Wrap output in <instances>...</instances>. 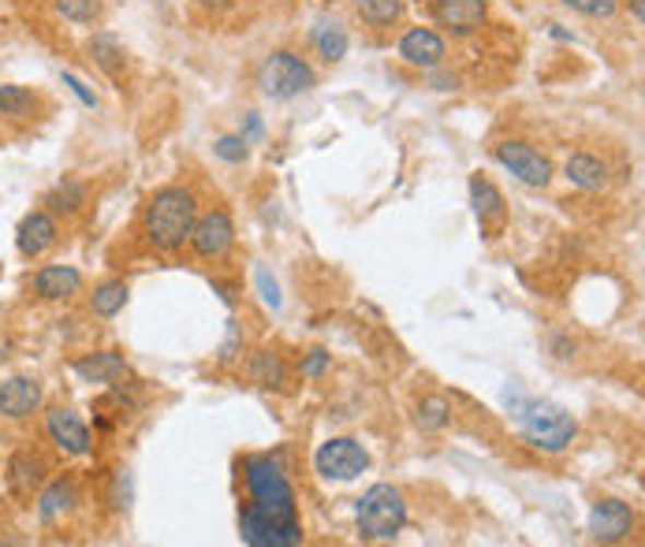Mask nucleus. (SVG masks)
Wrapping results in <instances>:
<instances>
[{
	"label": "nucleus",
	"mask_w": 645,
	"mask_h": 547,
	"mask_svg": "<svg viewBox=\"0 0 645 547\" xmlns=\"http://www.w3.org/2000/svg\"><path fill=\"white\" fill-rule=\"evenodd\" d=\"M247 473V488H250V507H258L261 514L272 518L280 525H298V503H295V488L288 480L280 459L272 454H254L243 462Z\"/></svg>",
	"instance_id": "obj_1"
},
{
	"label": "nucleus",
	"mask_w": 645,
	"mask_h": 547,
	"mask_svg": "<svg viewBox=\"0 0 645 547\" xmlns=\"http://www.w3.org/2000/svg\"><path fill=\"white\" fill-rule=\"evenodd\" d=\"M198 221V202L184 187H161L146 202V239L157 250H179Z\"/></svg>",
	"instance_id": "obj_2"
},
{
	"label": "nucleus",
	"mask_w": 645,
	"mask_h": 547,
	"mask_svg": "<svg viewBox=\"0 0 645 547\" xmlns=\"http://www.w3.org/2000/svg\"><path fill=\"white\" fill-rule=\"evenodd\" d=\"M519 425H523V436H526V443L530 447H538V451H549V454H556L563 451L571 440H575V432H578V425H575V417L567 414L563 406L556 403H538V399H530V403H519Z\"/></svg>",
	"instance_id": "obj_3"
},
{
	"label": "nucleus",
	"mask_w": 645,
	"mask_h": 547,
	"mask_svg": "<svg viewBox=\"0 0 645 547\" xmlns=\"http://www.w3.org/2000/svg\"><path fill=\"white\" fill-rule=\"evenodd\" d=\"M359 533L366 540H392L407 525V503L392 485H374L359 499Z\"/></svg>",
	"instance_id": "obj_4"
},
{
	"label": "nucleus",
	"mask_w": 645,
	"mask_h": 547,
	"mask_svg": "<svg viewBox=\"0 0 645 547\" xmlns=\"http://www.w3.org/2000/svg\"><path fill=\"white\" fill-rule=\"evenodd\" d=\"M258 86L272 102H292V97L306 94L314 86V71L295 52H272L258 68Z\"/></svg>",
	"instance_id": "obj_5"
},
{
	"label": "nucleus",
	"mask_w": 645,
	"mask_h": 547,
	"mask_svg": "<svg viewBox=\"0 0 645 547\" xmlns=\"http://www.w3.org/2000/svg\"><path fill=\"white\" fill-rule=\"evenodd\" d=\"M314 466L325 480H354L370 469V454L359 440L340 436V440H329V443L317 447Z\"/></svg>",
	"instance_id": "obj_6"
},
{
	"label": "nucleus",
	"mask_w": 645,
	"mask_h": 547,
	"mask_svg": "<svg viewBox=\"0 0 645 547\" xmlns=\"http://www.w3.org/2000/svg\"><path fill=\"white\" fill-rule=\"evenodd\" d=\"M239 536L250 547H295L303 544V525H280L247 503L239 514Z\"/></svg>",
	"instance_id": "obj_7"
},
{
	"label": "nucleus",
	"mask_w": 645,
	"mask_h": 547,
	"mask_svg": "<svg viewBox=\"0 0 645 547\" xmlns=\"http://www.w3.org/2000/svg\"><path fill=\"white\" fill-rule=\"evenodd\" d=\"M493 157L512 171L515 179H523L526 187H549L552 179V164L549 157H541L533 145L526 142H500L493 150Z\"/></svg>",
	"instance_id": "obj_8"
},
{
	"label": "nucleus",
	"mask_w": 645,
	"mask_h": 547,
	"mask_svg": "<svg viewBox=\"0 0 645 547\" xmlns=\"http://www.w3.org/2000/svg\"><path fill=\"white\" fill-rule=\"evenodd\" d=\"M190 246H195V253L198 258H224V253L232 250V242H235V224H232V216L224 213V209H213V213H206V216H198L195 227H190Z\"/></svg>",
	"instance_id": "obj_9"
},
{
	"label": "nucleus",
	"mask_w": 645,
	"mask_h": 547,
	"mask_svg": "<svg viewBox=\"0 0 645 547\" xmlns=\"http://www.w3.org/2000/svg\"><path fill=\"white\" fill-rule=\"evenodd\" d=\"M634 528V510L623 499H601L589 510V536L597 544H620Z\"/></svg>",
	"instance_id": "obj_10"
},
{
	"label": "nucleus",
	"mask_w": 645,
	"mask_h": 547,
	"mask_svg": "<svg viewBox=\"0 0 645 547\" xmlns=\"http://www.w3.org/2000/svg\"><path fill=\"white\" fill-rule=\"evenodd\" d=\"M57 221H52L49 209H38V213H26L20 227H15V246H20L23 258H42L45 250L57 246Z\"/></svg>",
	"instance_id": "obj_11"
},
{
	"label": "nucleus",
	"mask_w": 645,
	"mask_h": 547,
	"mask_svg": "<svg viewBox=\"0 0 645 547\" xmlns=\"http://www.w3.org/2000/svg\"><path fill=\"white\" fill-rule=\"evenodd\" d=\"M45 428H49L52 443L60 447L63 454H71V459H83L90 454V428L83 425V417L71 414V409H49V417H45Z\"/></svg>",
	"instance_id": "obj_12"
},
{
	"label": "nucleus",
	"mask_w": 645,
	"mask_h": 547,
	"mask_svg": "<svg viewBox=\"0 0 645 547\" xmlns=\"http://www.w3.org/2000/svg\"><path fill=\"white\" fill-rule=\"evenodd\" d=\"M45 473H49V466L38 451H15L8 459V488L20 499H34L45 488Z\"/></svg>",
	"instance_id": "obj_13"
},
{
	"label": "nucleus",
	"mask_w": 645,
	"mask_h": 547,
	"mask_svg": "<svg viewBox=\"0 0 645 547\" xmlns=\"http://www.w3.org/2000/svg\"><path fill=\"white\" fill-rule=\"evenodd\" d=\"M42 406V384L31 377H8L0 380V417L23 421Z\"/></svg>",
	"instance_id": "obj_14"
},
{
	"label": "nucleus",
	"mask_w": 645,
	"mask_h": 547,
	"mask_svg": "<svg viewBox=\"0 0 645 547\" xmlns=\"http://www.w3.org/2000/svg\"><path fill=\"white\" fill-rule=\"evenodd\" d=\"M399 57L407 63H414V68H441L444 63V38L437 31H430V26H414L411 34H403V41H399Z\"/></svg>",
	"instance_id": "obj_15"
},
{
	"label": "nucleus",
	"mask_w": 645,
	"mask_h": 547,
	"mask_svg": "<svg viewBox=\"0 0 645 547\" xmlns=\"http://www.w3.org/2000/svg\"><path fill=\"white\" fill-rule=\"evenodd\" d=\"M433 20L456 34H474L485 20V0H430Z\"/></svg>",
	"instance_id": "obj_16"
},
{
	"label": "nucleus",
	"mask_w": 645,
	"mask_h": 547,
	"mask_svg": "<svg viewBox=\"0 0 645 547\" xmlns=\"http://www.w3.org/2000/svg\"><path fill=\"white\" fill-rule=\"evenodd\" d=\"M470 202H474L478 221H481V227H485L489 235H500V231H504L507 209H504V194H500L493 182L481 179V176L470 179Z\"/></svg>",
	"instance_id": "obj_17"
},
{
	"label": "nucleus",
	"mask_w": 645,
	"mask_h": 547,
	"mask_svg": "<svg viewBox=\"0 0 645 547\" xmlns=\"http://www.w3.org/2000/svg\"><path fill=\"white\" fill-rule=\"evenodd\" d=\"M79 287H83V276L71 264H45V269H38V276H34V290H38V298H45V302H63V298L79 295Z\"/></svg>",
	"instance_id": "obj_18"
},
{
	"label": "nucleus",
	"mask_w": 645,
	"mask_h": 547,
	"mask_svg": "<svg viewBox=\"0 0 645 547\" xmlns=\"http://www.w3.org/2000/svg\"><path fill=\"white\" fill-rule=\"evenodd\" d=\"M75 372L86 380V384L116 388L131 369H127L124 354H116V350H97V354H86V358H79V361H75Z\"/></svg>",
	"instance_id": "obj_19"
},
{
	"label": "nucleus",
	"mask_w": 645,
	"mask_h": 547,
	"mask_svg": "<svg viewBox=\"0 0 645 547\" xmlns=\"http://www.w3.org/2000/svg\"><path fill=\"white\" fill-rule=\"evenodd\" d=\"M75 499H79L75 480H71V477H57L49 488L38 491V518H42L45 525H52L60 514H68V510L75 507Z\"/></svg>",
	"instance_id": "obj_20"
},
{
	"label": "nucleus",
	"mask_w": 645,
	"mask_h": 547,
	"mask_svg": "<svg viewBox=\"0 0 645 547\" xmlns=\"http://www.w3.org/2000/svg\"><path fill=\"white\" fill-rule=\"evenodd\" d=\"M250 377H254V384L266 388V391H284L288 388V365L277 350H258L250 361Z\"/></svg>",
	"instance_id": "obj_21"
},
{
	"label": "nucleus",
	"mask_w": 645,
	"mask_h": 547,
	"mask_svg": "<svg viewBox=\"0 0 645 547\" xmlns=\"http://www.w3.org/2000/svg\"><path fill=\"white\" fill-rule=\"evenodd\" d=\"M563 171H567V179L575 182L578 190H601L608 182V164L589 157V153H575Z\"/></svg>",
	"instance_id": "obj_22"
},
{
	"label": "nucleus",
	"mask_w": 645,
	"mask_h": 547,
	"mask_svg": "<svg viewBox=\"0 0 645 547\" xmlns=\"http://www.w3.org/2000/svg\"><path fill=\"white\" fill-rule=\"evenodd\" d=\"M90 52H94L97 68H102L108 79H120L127 57H124V45L116 41L113 34H94V38H90Z\"/></svg>",
	"instance_id": "obj_23"
},
{
	"label": "nucleus",
	"mask_w": 645,
	"mask_h": 547,
	"mask_svg": "<svg viewBox=\"0 0 645 547\" xmlns=\"http://www.w3.org/2000/svg\"><path fill=\"white\" fill-rule=\"evenodd\" d=\"M45 205H49V213H79V209L86 205V190L83 182L75 179H63L57 187L45 194Z\"/></svg>",
	"instance_id": "obj_24"
},
{
	"label": "nucleus",
	"mask_w": 645,
	"mask_h": 547,
	"mask_svg": "<svg viewBox=\"0 0 645 547\" xmlns=\"http://www.w3.org/2000/svg\"><path fill=\"white\" fill-rule=\"evenodd\" d=\"M34 108H38V97L26 86H0V116H8V120H31Z\"/></svg>",
	"instance_id": "obj_25"
},
{
	"label": "nucleus",
	"mask_w": 645,
	"mask_h": 547,
	"mask_svg": "<svg viewBox=\"0 0 645 547\" xmlns=\"http://www.w3.org/2000/svg\"><path fill=\"white\" fill-rule=\"evenodd\" d=\"M314 45H317V52H321L325 60L336 63V60L348 57V31H343L340 23H321L314 31Z\"/></svg>",
	"instance_id": "obj_26"
},
{
	"label": "nucleus",
	"mask_w": 645,
	"mask_h": 547,
	"mask_svg": "<svg viewBox=\"0 0 645 547\" xmlns=\"http://www.w3.org/2000/svg\"><path fill=\"white\" fill-rule=\"evenodd\" d=\"M127 306V284L124 280H108L90 295V309H94L97 317H116L120 309Z\"/></svg>",
	"instance_id": "obj_27"
},
{
	"label": "nucleus",
	"mask_w": 645,
	"mask_h": 547,
	"mask_svg": "<svg viewBox=\"0 0 645 547\" xmlns=\"http://www.w3.org/2000/svg\"><path fill=\"white\" fill-rule=\"evenodd\" d=\"M354 8H359V15L370 26H388V23L399 20L403 0H354Z\"/></svg>",
	"instance_id": "obj_28"
},
{
	"label": "nucleus",
	"mask_w": 645,
	"mask_h": 547,
	"mask_svg": "<svg viewBox=\"0 0 645 547\" xmlns=\"http://www.w3.org/2000/svg\"><path fill=\"white\" fill-rule=\"evenodd\" d=\"M452 421V406L444 403V399H422V406H418V428L422 432H441L444 425Z\"/></svg>",
	"instance_id": "obj_29"
},
{
	"label": "nucleus",
	"mask_w": 645,
	"mask_h": 547,
	"mask_svg": "<svg viewBox=\"0 0 645 547\" xmlns=\"http://www.w3.org/2000/svg\"><path fill=\"white\" fill-rule=\"evenodd\" d=\"M52 4L71 23H94L102 15V0H52Z\"/></svg>",
	"instance_id": "obj_30"
},
{
	"label": "nucleus",
	"mask_w": 645,
	"mask_h": 547,
	"mask_svg": "<svg viewBox=\"0 0 645 547\" xmlns=\"http://www.w3.org/2000/svg\"><path fill=\"white\" fill-rule=\"evenodd\" d=\"M560 4L575 8V12L589 15V20H608V15L620 8V0H560Z\"/></svg>",
	"instance_id": "obj_31"
},
{
	"label": "nucleus",
	"mask_w": 645,
	"mask_h": 547,
	"mask_svg": "<svg viewBox=\"0 0 645 547\" xmlns=\"http://www.w3.org/2000/svg\"><path fill=\"white\" fill-rule=\"evenodd\" d=\"M213 150H216V157L228 160V164H243V160H247V153H250L247 142H243L239 134H224V139H216Z\"/></svg>",
	"instance_id": "obj_32"
},
{
	"label": "nucleus",
	"mask_w": 645,
	"mask_h": 547,
	"mask_svg": "<svg viewBox=\"0 0 645 547\" xmlns=\"http://www.w3.org/2000/svg\"><path fill=\"white\" fill-rule=\"evenodd\" d=\"M254 280H258V290H261V298H266V306H272V309H280V306H284V298H280V287H277V280H272L266 269H258V276H254Z\"/></svg>",
	"instance_id": "obj_33"
},
{
	"label": "nucleus",
	"mask_w": 645,
	"mask_h": 547,
	"mask_svg": "<svg viewBox=\"0 0 645 547\" xmlns=\"http://www.w3.org/2000/svg\"><path fill=\"white\" fill-rule=\"evenodd\" d=\"M298 369H303V377H321L325 369H329V350H310L306 354V361L298 365Z\"/></svg>",
	"instance_id": "obj_34"
},
{
	"label": "nucleus",
	"mask_w": 645,
	"mask_h": 547,
	"mask_svg": "<svg viewBox=\"0 0 645 547\" xmlns=\"http://www.w3.org/2000/svg\"><path fill=\"white\" fill-rule=\"evenodd\" d=\"M63 86H68V90H71V94H75V97H79V102H83L86 108H97V97H94V94H90V90H86V82H83V79H79V75H71V71H63Z\"/></svg>",
	"instance_id": "obj_35"
},
{
	"label": "nucleus",
	"mask_w": 645,
	"mask_h": 547,
	"mask_svg": "<svg viewBox=\"0 0 645 547\" xmlns=\"http://www.w3.org/2000/svg\"><path fill=\"white\" fill-rule=\"evenodd\" d=\"M239 139L243 142H258L261 139V116L258 112H247V123H243V131H239Z\"/></svg>",
	"instance_id": "obj_36"
},
{
	"label": "nucleus",
	"mask_w": 645,
	"mask_h": 547,
	"mask_svg": "<svg viewBox=\"0 0 645 547\" xmlns=\"http://www.w3.org/2000/svg\"><path fill=\"white\" fill-rule=\"evenodd\" d=\"M235 346H239V335H235V324H232V335H228V343H224L221 361H232V358H235Z\"/></svg>",
	"instance_id": "obj_37"
},
{
	"label": "nucleus",
	"mask_w": 645,
	"mask_h": 547,
	"mask_svg": "<svg viewBox=\"0 0 645 547\" xmlns=\"http://www.w3.org/2000/svg\"><path fill=\"white\" fill-rule=\"evenodd\" d=\"M626 4H631V12H634V20H645V0H626Z\"/></svg>",
	"instance_id": "obj_38"
},
{
	"label": "nucleus",
	"mask_w": 645,
	"mask_h": 547,
	"mask_svg": "<svg viewBox=\"0 0 645 547\" xmlns=\"http://www.w3.org/2000/svg\"><path fill=\"white\" fill-rule=\"evenodd\" d=\"M198 4H206V8H216V12H224V8H232V0H198Z\"/></svg>",
	"instance_id": "obj_39"
},
{
	"label": "nucleus",
	"mask_w": 645,
	"mask_h": 547,
	"mask_svg": "<svg viewBox=\"0 0 645 547\" xmlns=\"http://www.w3.org/2000/svg\"><path fill=\"white\" fill-rule=\"evenodd\" d=\"M4 350H8V346H4V343H0V358H8V354H4Z\"/></svg>",
	"instance_id": "obj_40"
}]
</instances>
